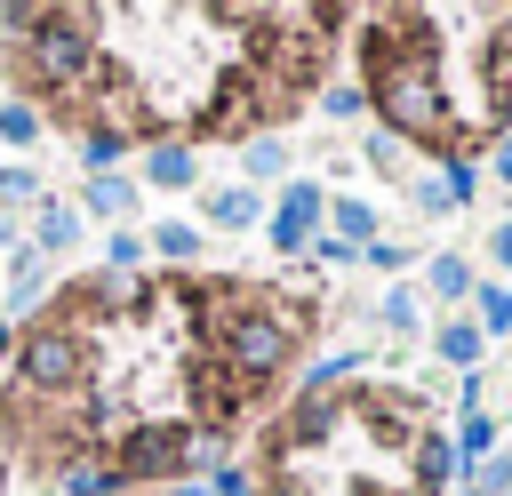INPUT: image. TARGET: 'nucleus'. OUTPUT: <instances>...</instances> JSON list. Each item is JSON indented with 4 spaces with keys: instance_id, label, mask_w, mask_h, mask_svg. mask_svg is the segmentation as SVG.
Segmentation results:
<instances>
[{
    "instance_id": "obj_1",
    "label": "nucleus",
    "mask_w": 512,
    "mask_h": 496,
    "mask_svg": "<svg viewBox=\"0 0 512 496\" xmlns=\"http://www.w3.org/2000/svg\"><path fill=\"white\" fill-rule=\"evenodd\" d=\"M104 8H40L16 40V72L40 96H80L104 72Z\"/></svg>"
},
{
    "instance_id": "obj_2",
    "label": "nucleus",
    "mask_w": 512,
    "mask_h": 496,
    "mask_svg": "<svg viewBox=\"0 0 512 496\" xmlns=\"http://www.w3.org/2000/svg\"><path fill=\"white\" fill-rule=\"evenodd\" d=\"M88 368H96V352H88V328H80V320L48 312V320L16 328V384H24L32 400H56V392H72Z\"/></svg>"
},
{
    "instance_id": "obj_3",
    "label": "nucleus",
    "mask_w": 512,
    "mask_h": 496,
    "mask_svg": "<svg viewBox=\"0 0 512 496\" xmlns=\"http://www.w3.org/2000/svg\"><path fill=\"white\" fill-rule=\"evenodd\" d=\"M352 424H360L376 448H416V432H424V392H408V384H352Z\"/></svg>"
},
{
    "instance_id": "obj_4",
    "label": "nucleus",
    "mask_w": 512,
    "mask_h": 496,
    "mask_svg": "<svg viewBox=\"0 0 512 496\" xmlns=\"http://www.w3.org/2000/svg\"><path fill=\"white\" fill-rule=\"evenodd\" d=\"M184 456H192V432L184 424H160V416H144V424H128L120 432V480L128 488H144V480H176L184 472Z\"/></svg>"
},
{
    "instance_id": "obj_5",
    "label": "nucleus",
    "mask_w": 512,
    "mask_h": 496,
    "mask_svg": "<svg viewBox=\"0 0 512 496\" xmlns=\"http://www.w3.org/2000/svg\"><path fill=\"white\" fill-rule=\"evenodd\" d=\"M320 216H328V184H320V176H288V192H280V208L264 216V224H272L264 240L296 256V248H312V240H320Z\"/></svg>"
},
{
    "instance_id": "obj_6",
    "label": "nucleus",
    "mask_w": 512,
    "mask_h": 496,
    "mask_svg": "<svg viewBox=\"0 0 512 496\" xmlns=\"http://www.w3.org/2000/svg\"><path fill=\"white\" fill-rule=\"evenodd\" d=\"M408 480H416V496H440V488L456 480V440H448L440 424L416 432V448H408Z\"/></svg>"
},
{
    "instance_id": "obj_7",
    "label": "nucleus",
    "mask_w": 512,
    "mask_h": 496,
    "mask_svg": "<svg viewBox=\"0 0 512 496\" xmlns=\"http://www.w3.org/2000/svg\"><path fill=\"white\" fill-rule=\"evenodd\" d=\"M80 232H88V216H80L72 200H40V208H32V248H40V256L80 248Z\"/></svg>"
},
{
    "instance_id": "obj_8",
    "label": "nucleus",
    "mask_w": 512,
    "mask_h": 496,
    "mask_svg": "<svg viewBox=\"0 0 512 496\" xmlns=\"http://www.w3.org/2000/svg\"><path fill=\"white\" fill-rule=\"evenodd\" d=\"M344 384H360V352H320L296 376V400H344Z\"/></svg>"
},
{
    "instance_id": "obj_9",
    "label": "nucleus",
    "mask_w": 512,
    "mask_h": 496,
    "mask_svg": "<svg viewBox=\"0 0 512 496\" xmlns=\"http://www.w3.org/2000/svg\"><path fill=\"white\" fill-rule=\"evenodd\" d=\"M144 184H160V192H192V184H200L192 144H176V136H168V144H152V152H144Z\"/></svg>"
},
{
    "instance_id": "obj_10",
    "label": "nucleus",
    "mask_w": 512,
    "mask_h": 496,
    "mask_svg": "<svg viewBox=\"0 0 512 496\" xmlns=\"http://www.w3.org/2000/svg\"><path fill=\"white\" fill-rule=\"evenodd\" d=\"M72 208H80V216H104V224H120V216H136V184H128V176H88Z\"/></svg>"
},
{
    "instance_id": "obj_11",
    "label": "nucleus",
    "mask_w": 512,
    "mask_h": 496,
    "mask_svg": "<svg viewBox=\"0 0 512 496\" xmlns=\"http://www.w3.org/2000/svg\"><path fill=\"white\" fill-rule=\"evenodd\" d=\"M8 280H16V296H8V304L32 320V304L48 296V256H40L32 240H16V248H8Z\"/></svg>"
},
{
    "instance_id": "obj_12",
    "label": "nucleus",
    "mask_w": 512,
    "mask_h": 496,
    "mask_svg": "<svg viewBox=\"0 0 512 496\" xmlns=\"http://www.w3.org/2000/svg\"><path fill=\"white\" fill-rule=\"evenodd\" d=\"M208 224H216V232H248V224H264V200H256L248 184H216V192H208Z\"/></svg>"
},
{
    "instance_id": "obj_13",
    "label": "nucleus",
    "mask_w": 512,
    "mask_h": 496,
    "mask_svg": "<svg viewBox=\"0 0 512 496\" xmlns=\"http://www.w3.org/2000/svg\"><path fill=\"white\" fill-rule=\"evenodd\" d=\"M432 352H440L456 376H472V360L488 352V336H480V320H440V328H432Z\"/></svg>"
},
{
    "instance_id": "obj_14",
    "label": "nucleus",
    "mask_w": 512,
    "mask_h": 496,
    "mask_svg": "<svg viewBox=\"0 0 512 496\" xmlns=\"http://www.w3.org/2000/svg\"><path fill=\"white\" fill-rule=\"evenodd\" d=\"M40 128H48V112H40L32 96H8V104H0V144H8V152H32Z\"/></svg>"
},
{
    "instance_id": "obj_15",
    "label": "nucleus",
    "mask_w": 512,
    "mask_h": 496,
    "mask_svg": "<svg viewBox=\"0 0 512 496\" xmlns=\"http://www.w3.org/2000/svg\"><path fill=\"white\" fill-rule=\"evenodd\" d=\"M120 488H128V480H120V464H112V456H96V464H88V456H72V464H64V496H120Z\"/></svg>"
},
{
    "instance_id": "obj_16",
    "label": "nucleus",
    "mask_w": 512,
    "mask_h": 496,
    "mask_svg": "<svg viewBox=\"0 0 512 496\" xmlns=\"http://www.w3.org/2000/svg\"><path fill=\"white\" fill-rule=\"evenodd\" d=\"M320 224H328L344 248H368V240H376V208H368V200H328V216H320Z\"/></svg>"
},
{
    "instance_id": "obj_17",
    "label": "nucleus",
    "mask_w": 512,
    "mask_h": 496,
    "mask_svg": "<svg viewBox=\"0 0 512 496\" xmlns=\"http://www.w3.org/2000/svg\"><path fill=\"white\" fill-rule=\"evenodd\" d=\"M152 256H160V264H200V224L160 216V224H152Z\"/></svg>"
},
{
    "instance_id": "obj_18",
    "label": "nucleus",
    "mask_w": 512,
    "mask_h": 496,
    "mask_svg": "<svg viewBox=\"0 0 512 496\" xmlns=\"http://www.w3.org/2000/svg\"><path fill=\"white\" fill-rule=\"evenodd\" d=\"M48 192H40V168L32 160H0V216H16V208H40Z\"/></svg>"
},
{
    "instance_id": "obj_19",
    "label": "nucleus",
    "mask_w": 512,
    "mask_h": 496,
    "mask_svg": "<svg viewBox=\"0 0 512 496\" xmlns=\"http://www.w3.org/2000/svg\"><path fill=\"white\" fill-rule=\"evenodd\" d=\"M376 320H384L392 336H416V328H424V296H416V280H400V288H384V304H376Z\"/></svg>"
},
{
    "instance_id": "obj_20",
    "label": "nucleus",
    "mask_w": 512,
    "mask_h": 496,
    "mask_svg": "<svg viewBox=\"0 0 512 496\" xmlns=\"http://www.w3.org/2000/svg\"><path fill=\"white\" fill-rule=\"evenodd\" d=\"M480 456H496V416H488V408H464V432H456V472H472Z\"/></svg>"
},
{
    "instance_id": "obj_21",
    "label": "nucleus",
    "mask_w": 512,
    "mask_h": 496,
    "mask_svg": "<svg viewBox=\"0 0 512 496\" xmlns=\"http://www.w3.org/2000/svg\"><path fill=\"white\" fill-rule=\"evenodd\" d=\"M120 152H128V136H120V128H104V120H96V128H80V168H88V176H112V160H120Z\"/></svg>"
},
{
    "instance_id": "obj_22",
    "label": "nucleus",
    "mask_w": 512,
    "mask_h": 496,
    "mask_svg": "<svg viewBox=\"0 0 512 496\" xmlns=\"http://www.w3.org/2000/svg\"><path fill=\"white\" fill-rule=\"evenodd\" d=\"M240 160H248V192H256V184L288 176V136H248V152H240Z\"/></svg>"
},
{
    "instance_id": "obj_23",
    "label": "nucleus",
    "mask_w": 512,
    "mask_h": 496,
    "mask_svg": "<svg viewBox=\"0 0 512 496\" xmlns=\"http://www.w3.org/2000/svg\"><path fill=\"white\" fill-rule=\"evenodd\" d=\"M424 288H432V296H472V256L440 248V256L424 264Z\"/></svg>"
},
{
    "instance_id": "obj_24",
    "label": "nucleus",
    "mask_w": 512,
    "mask_h": 496,
    "mask_svg": "<svg viewBox=\"0 0 512 496\" xmlns=\"http://www.w3.org/2000/svg\"><path fill=\"white\" fill-rule=\"evenodd\" d=\"M320 112H328V120H368V88H360V80H328V88H320Z\"/></svg>"
},
{
    "instance_id": "obj_25",
    "label": "nucleus",
    "mask_w": 512,
    "mask_h": 496,
    "mask_svg": "<svg viewBox=\"0 0 512 496\" xmlns=\"http://www.w3.org/2000/svg\"><path fill=\"white\" fill-rule=\"evenodd\" d=\"M480 336H512V280L480 288Z\"/></svg>"
},
{
    "instance_id": "obj_26",
    "label": "nucleus",
    "mask_w": 512,
    "mask_h": 496,
    "mask_svg": "<svg viewBox=\"0 0 512 496\" xmlns=\"http://www.w3.org/2000/svg\"><path fill=\"white\" fill-rule=\"evenodd\" d=\"M408 208H416V216H448V208H456L448 176H408Z\"/></svg>"
},
{
    "instance_id": "obj_27",
    "label": "nucleus",
    "mask_w": 512,
    "mask_h": 496,
    "mask_svg": "<svg viewBox=\"0 0 512 496\" xmlns=\"http://www.w3.org/2000/svg\"><path fill=\"white\" fill-rule=\"evenodd\" d=\"M400 160H408V144H400L392 128H368V168H376V176H408Z\"/></svg>"
},
{
    "instance_id": "obj_28",
    "label": "nucleus",
    "mask_w": 512,
    "mask_h": 496,
    "mask_svg": "<svg viewBox=\"0 0 512 496\" xmlns=\"http://www.w3.org/2000/svg\"><path fill=\"white\" fill-rule=\"evenodd\" d=\"M504 488H512V448H496V456L472 464V496H504Z\"/></svg>"
},
{
    "instance_id": "obj_29",
    "label": "nucleus",
    "mask_w": 512,
    "mask_h": 496,
    "mask_svg": "<svg viewBox=\"0 0 512 496\" xmlns=\"http://www.w3.org/2000/svg\"><path fill=\"white\" fill-rule=\"evenodd\" d=\"M208 496H264V488H256V472H248V464H216Z\"/></svg>"
},
{
    "instance_id": "obj_30",
    "label": "nucleus",
    "mask_w": 512,
    "mask_h": 496,
    "mask_svg": "<svg viewBox=\"0 0 512 496\" xmlns=\"http://www.w3.org/2000/svg\"><path fill=\"white\" fill-rule=\"evenodd\" d=\"M136 256H144V240H136V232H112V240H104V264H112L120 280H128V264H136Z\"/></svg>"
},
{
    "instance_id": "obj_31",
    "label": "nucleus",
    "mask_w": 512,
    "mask_h": 496,
    "mask_svg": "<svg viewBox=\"0 0 512 496\" xmlns=\"http://www.w3.org/2000/svg\"><path fill=\"white\" fill-rule=\"evenodd\" d=\"M352 256H360V248H344V240H336V232H320V240H312V264H328V272H344V264H352Z\"/></svg>"
},
{
    "instance_id": "obj_32",
    "label": "nucleus",
    "mask_w": 512,
    "mask_h": 496,
    "mask_svg": "<svg viewBox=\"0 0 512 496\" xmlns=\"http://www.w3.org/2000/svg\"><path fill=\"white\" fill-rule=\"evenodd\" d=\"M360 256H368V264H376V272H400V264H408V248H400V240H368V248H360Z\"/></svg>"
},
{
    "instance_id": "obj_33",
    "label": "nucleus",
    "mask_w": 512,
    "mask_h": 496,
    "mask_svg": "<svg viewBox=\"0 0 512 496\" xmlns=\"http://www.w3.org/2000/svg\"><path fill=\"white\" fill-rule=\"evenodd\" d=\"M488 256H496V272H512V224H496V232H488Z\"/></svg>"
},
{
    "instance_id": "obj_34",
    "label": "nucleus",
    "mask_w": 512,
    "mask_h": 496,
    "mask_svg": "<svg viewBox=\"0 0 512 496\" xmlns=\"http://www.w3.org/2000/svg\"><path fill=\"white\" fill-rule=\"evenodd\" d=\"M488 168H496V184H512V128L496 136V152H488Z\"/></svg>"
},
{
    "instance_id": "obj_35",
    "label": "nucleus",
    "mask_w": 512,
    "mask_h": 496,
    "mask_svg": "<svg viewBox=\"0 0 512 496\" xmlns=\"http://www.w3.org/2000/svg\"><path fill=\"white\" fill-rule=\"evenodd\" d=\"M272 496H304V480H272Z\"/></svg>"
},
{
    "instance_id": "obj_36",
    "label": "nucleus",
    "mask_w": 512,
    "mask_h": 496,
    "mask_svg": "<svg viewBox=\"0 0 512 496\" xmlns=\"http://www.w3.org/2000/svg\"><path fill=\"white\" fill-rule=\"evenodd\" d=\"M352 496H400V488H376V480H360V488H352Z\"/></svg>"
},
{
    "instance_id": "obj_37",
    "label": "nucleus",
    "mask_w": 512,
    "mask_h": 496,
    "mask_svg": "<svg viewBox=\"0 0 512 496\" xmlns=\"http://www.w3.org/2000/svg\"><path fill=\"white\" fill-rule=\"evenodd\" d=\"M168 496H208V488H192V480H176V488H168Z\"/></svg>"
},
{
    "instance_id": "obj_38",
    "label": "nucleus",
    "mask_w": 512,
    "mask_h": 496,
    "mask_svg": "<svg viewBox=\"0 0 512 496\" xmlns=\"http://www.w3.org/2000/svg\"><path fill=\"white\" fill-rule=\"evenodd\" d=\"M0 248H8V216H0Z\"/></svg>"
},
{
    "instance_id": "obj_39",
    "label": "nucleus",
    "mask_w": 512,
    "mask_h": 496,
    "mask_svg": "<svg viewBox=\"0 0 512 496\" xmlns=\"http://www.w3.org/2000/svg\"><path fill=\"white\" fill-rule=\"evenodd\" d=\"M456 496H472V488H456Z\"/></svg>"
},
{
    "instance_id": "obj_40",
    "label": "nucleus",
    "mask_w": 512,
    "mask_h": 496,
    "mask_svg": "<svg viewBox=\"0 0 512 496\" xmlns=\"http://www.w3.org/2000/svg\"><path fill=\"white\" fill-rule=\"evenodd\" d=\"M504 496H512V488H504Z\"/></svg>"
}]
</instances>
